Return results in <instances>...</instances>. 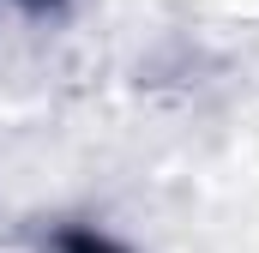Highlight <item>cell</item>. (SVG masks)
<instances>
[{
    "label": "cell",
    "instance_id": "cell-1",
    "mask_svg": "<svg viewBox=\"0 0 259 253\" xmlns=\"http://www.w3.org/2000/svg\"><path fill=\"white\" fill-rule=\"evenodd\" d=\"M66 253H115V247H103V241H91V235H72Z\"/></svg>",
    "mask_w": 259,
    "mask_h": 253
}]
</instances>
